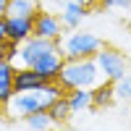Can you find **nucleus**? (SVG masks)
Listing matches in <instances>:
<instances>
[{
    "instance_id": "ddd939ff",
    "label": "nucleus",
    "mask_w": 131,
    "mask_h": 131,
    "mask_svg": "<svg viewBox=\"0 0 131 131\" xmlns=\"http://www.w3.org/2000/svg\"><path fill=\"white\" fill-rule=\"evenodd\" d=\"M13 63H0V107H5L8 100L13 97Z\"/></svg>"
},
{
    "instance_id": "4be33fe9",
    "label": "nucleus",
    "mask_w": 131,
    "mask_h": 131,
    "mask_svg": "<svg viewBox=\"0 0 131 131\" xmlns=\"http://www.w3.org/2000/svg\"><path fill=\"white\" fill-rule=\"evenodd\" d=\"M5 13V0H0V16Z\"/></svg>"
},
{
    "instance_id": "423d86ee",
    "label": "nucleus",
    "mask_w": 131,
    "mask_h": 131,
    "mask_svg": "<svg viewBox=\"0 0 131 131\" xmlns=\"http://www.w3.org/2000/svg\"><path fill=\"white\" fill-rule=\"evenodd\" d=\"M63 31H66V29H63V24H60V16H58V13L37 8V13H34V34H37V37L60 39Z\"/></svg>"
},
{
    "instance_id": "aec40b11",
    "label": "nucleus",
    "mask_w": 131,
    "mask_h": 131,
    "mask_svg": "<svg viewBox=\"0 0 131 131\" xmlns=\"http://www.w3.org/2000/svg\"><path fill=\"white\" fill-rule=\"evenodd\" d=\"M68 3H76V5H94V0H52V5L55 8H63V5H68Z\"/></svg>"
},
{
    "instance_id": "20e7f679",
    "label": "nucleus",
    "mask_w": 131,
    "mask_h": 131,
    "mask_svg": "<svg viewBox=\"0 0 131 131\" xmlns=\"http://www.w3.org/2000/svg\"><path fill=\"white\" fill-rule=\"evenodd\" d=\"M94 60H97V68H100V73L105 76L107 81H118L121 76L128 73V60H126V55H123L118 47L102 45L100 52L94 55Z\"/></svg>"
},
{
    "instance_id": "f3484780",
    "label": "nucleus",
    "mask_w": 131,
    "mask_h": 131,
    "mask_svg": "<svg viewBox=\"0 0 131 131\" xmlns=\"http://www.w3.org/2000/svg\"><path fill=\"white\" fill-rule=\"evenodd\" d=\"M113 89H115V100H131V73L121 76L118 81H113Z\"/></svg>"
},
{
    "instance_id": "1a4fd4ad",
    "label": "nucleus",
    "mask_w": 131,
    "mask_h": 131,
    "mask_svg": "<svg viewBox=\"0 0 131 131\" xmlns=\"http://www.w3.org/2000/svg\"><path fill=\"white\" fill-rule=\"evenodd\" d=\"M42 84H47V81L29 66H18L13 71V92H31V89H39Z\"/></svg>"
},
{
    "instance_id": "39448f33",
    "label": "nucleus",
    "mask_w": 131,
    "mask_h": 131,
    "mask_svg": "<svg viewBox=\"0 0 131 131\" xmlns=\"http://www.w3.org/2000/svg\"><path fill=\"white\" fill-rule=\"evenodd\" d=\"M52 50H58V42L55 39H45V37H37V34H31V37H26L24 42L18 45V60H21V66H34L42 55H47V52H52Z\"/></svg>"
},
{
    "instance_id": "6e6552de",
    "label": "nucleus",
    "mask_w": 131,
    "mask_h": 131,
    "mask_svg": "<svg viewBox=\"0 0 131 131\" xmlns=\"http://www.w3.org/2000/svg\"><path fill=\"white\" fill-rule=\"evenodd\" d=\"M63 63H66L63 52H60V50H52V52H47V55H42L31 68H34L45 81H58V76H60V71H63Z\"/></svg>"
},
{
    "instance_id": "7ed1b4c3",
    "label": "nucleus",
    "mask_w": 131,
    "mask_h": 131,
    "mask_svg": "<svg viewBox=\"0 0 131 131\" xmlns=\"http://www.w3.org/2000/svg\"><path fill=\"white\" fill-rule=\"evenodd\" d=\"M58 42V50L63 52V58L66 60H76V58H94L97 52H100V47L105 45V42L92 34V31H79V29H73L68 31L66 37L55 39Z\"/></svg>"
},
{
    "instance_id": "a211bd4d",
    "label": "nucleus",
    "mask_w": 131,
    "mask_h": 131,
    "mask_svg": "<svg viewBox=\"0 0 131 131\" xmlns=\"http://www.w3.org/2000/svg\"><path fill=\"white\" fill-rule=\"evenodd\" d=\"M16 52H18V45H16V42L0 39V63H13Z\"/></svg>"
},
{
    "instance_id": "0eeeda50",
    "label": "nucleus",
    "mask_w": 131,
    "mask_h": 131,
    "mask_svg": "<svg viewBox=\"0 0 131 131\" xmlns=\"http://www.w3.org/2000/svg\"><path fill=\"white\" fill-rule=\"evenodd\" d=\"M5 34L10 42L21 45L26 37L34 34V16H5Z\"/></svg>"
},
{
    "instance_id": "5701e85b",
    "label": "nucleus",
    "mask_w": 131,
    "mask_h": 131,
    "mask_svg": "<svg viewBox=\"0 0 131 131\" xmlns=\"http://www.w3.org/2000/svg\"><path fill=\"white\" fill-rule=\"evenodd\" d=\"M126 13H128V21H131V5H128V10H126Z\"/></svg>"
},
{
    "instance_id": "9b49d317",
    "label": "nucleus",
    "mask_w": 131,
    "mask_h": 131,
    "mask_svg": "<svg viewBox=\"0 0 131 131\" xmlns=\"http://www.w3.org/2000/svg\"><path fill=\"white\" fill-rule=\"evenodd\" d=\"M115 102V89H113V81H102L92 86V107H97V110H105V107H110Z\"/></svg>"
},
{
    "instance_id": "9d476101",
    "label": "nucleus",
    "mask_w": 131,
    "mask_h": 131,
    "mask_svg": "<svg viewBox=\"0 0 131 131\" xmlns=\"http://www.w3.org/2000/svg\"><path fill=\"white\" fill-rule=\"evenodd\" d=\"M60 24L66 31H73V29H79L84 24V18L89 16V8L86 5H76V3H68V5H63L60 8Z\"/></svg>"
},
{
    "instance_id": "6ab92c4d",
    "label": "nucleus",
    "mask_w": 131,
    "mask_h": 131,
    "mask_svg": "<svg viewBox=\"0 0 131 131\" xmlns=\"http://www.w3.org/2000/svg\"><path fill=\"white\" fill-rule=\"evenodd\" d=\"M105 8H115V10H128L131 0H100Z\"/></svg>"
},
{
    "instance_id": "f03ea898",
    "label": "nucleus",
    "mask_w": 131,
    "mask_h": 131,
    "mask_svg": "<svg viewBox=\"0 0 131 131\" xmlns=\"http://www.w3.org/2000/svg\"><path fill=\"white\" fill-rule=\"evenodd\" d=\"M58 84L66 92L68 89H92L100 84V68H97L94 58H76V60H66L63 71L58 76Z\"/></svg>"
},
{
    "instance_id": "f8f14e48",
    "label": "nucleus",
    "mask_w": 131,
    "mask_h": 131,
    "mask_svg": "<svg viewBox=\"0 0 131 131\" xmlns=\"http://www.w3.org/2000/svg\"><path fill=\"white\" fill-rule=\"evenodd\" d=\"M45 113L50 115L52 126H63V123H68V118L73 115V113H71V107H68V100H66V94L55 97V100H52V102L45 107Z\"/></svg>"
},
{
    "instance_id": "412c9836",
    "label": "nucleus",
    "mask_w": 131,
    "mask_h": 131,
    "mask_svg": "<svg viewBox=\"0 0 131 131\" xmlns=\"http://www.w3.org/2000/svg\"><path fill=\"white\" fill-rule=\"evenodd\" d=\"M0 39H8V34H5V16H0Z\"/></svg>"
},
{
    "instance_id": "4468645a",
    "label": "nucleus",
    "mask_w": 131,
    "mask_h": 131,
    "mask_svg": "<svg viewBox=\"0 0 131 131\" xmlns=\"http://www.w3.org/2000/svg\"><path fill=\"white\" fill-rule=\"evenodd\" d=\"M66 100H68L71 113L92 110V89H68L66 92Z\"/></svg>"
},
{
    "instance_id": "2eb2a0df",
    "label": "nucleus",
    "mask_w": 131,
    "mask_h": 131,
    "mask_svg": "<svg viewBox=\"0 0 131 131\" xmlns=\"http://www.w3.org/2000/svg\"><path fill=\"white\" fill-rule=\"evenodd\" d=\"M39 8V0H5L3 16H34Z\"/></svg>"
},
{
    "instance_id": "dca6fc26",
    "label": "nucleus",
    "mask_w": 131,
    "mask_h": 131,
    "mask_svg": "<svg viewBox=\"0 0 131 131\" xmlns=\"http://www.w3.org/2000/svg\"><path fill=\"white\" fill-rule=\"evenodd\" d=\"M21 121L26 123L29 131H50L52 128V121H50V115L45 110H37V113H29L26 118H21Z\"/></svg>"
},
{
    "instance_id": "f257e3e1",
    "label": "nucleus",
    "mask_w": 131,
    "mask_h": 131,
    "mask_svg": "<svg viewBox=\"0 0 131 131\" xmlns=\"http://www.w3.org/2000/svg\"><path fill=\"white\" fill-rule=\"evenodd\" d=\"M60 94H66L63 86L58 81H47V84H42L39 89H31V92H13V97H10L8 105H5V110H8L10 118H26L29 113L45 110Z\"/></svg>"
}]
</instances>
